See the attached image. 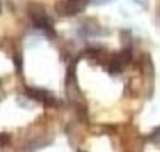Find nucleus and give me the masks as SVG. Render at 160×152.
Listing matches in <instances>:
<instances>
[{
    "label": "nucleus",
    "mask_w": 160,
    "mask_h": 152,
    "mask_svg": "<svg viewBox=\"0 0 160 152\" xmlns=\"http://www.w3.org/2000/svg\"><path fill=\"white\" fill-rule=\"evenodd\" d=\"M26 95L31 99L43 103L47 106H53L57 102L56 98L45 89L28 87L26 88Z\"/></svg>",
    "instance_id": "obj_1"
},
{
    "label": "nucleus",
    "mask_w": 160,
    "mask_h": 152,
    "mask_svg": "<svg viewBox=\"0 0 160 152\" xmlns=\"http://www.w3.org/2000/svg\"><path fill=\"white\" fill-rule=\"evenodd\" d=\"M86 3L87 0H67L58 3L56 10L62 15H74L84 7Z\"/></svg>",
    "instance_id": "obj_2"
},
{
    "label": "nucleus",
    "mask_w": 160,
    "mask_h": 152,
    "mask_svg": "<svg viewBox=\"0 0 160 152\" xmlns=\"http://www.w3.org/2000/svg\"><path fill=\"white\" fill-rule=\"evenodd\" d=\"M32 21L34 26L38 29L42 30L48 35H54L55 30L51 20L43 12L39 10L32 12Z\"/></svg>",
    "instance_id": "obj_3"
},
{
    "label": "nucleus",
    "mask_w": 160,
    "mask_h": 152,
    "mask_svg": "<svg viewBox=\"0 0 160 152\" xmlns=\"http://www.w3.org/2000/svg\"><path fill=\"white\" fill-rule=\"evenodd\" d=\"M131 52L130 50L125 49L120 51L112 61L109 66V72L111 74L120 73L123 70V66L131 61Z\"/></svg>",
    "instance_id": "obj_4"
},
{
    "label": "nucleus",
    "mask_w": 160,
    "mask_h": 152,
    "mask_svg": "<svg viewBox=\"0 0 160 152\" xmlns=\"http://www.w3.org/2000/svg\"><path fill=\"white\" fill-rule=\"evenodd\" d=\"M9 140V136L6 134H0V148H2L7 145Z\"/></svg>",
    "instance_id": "obj_5"
},
{
    "label": "nucleus",
    "mask_w": 160,
    "mask_h": 152,
    "mask_svg": "<svg viewBox=\"0 0 160 152\" xmlns=\"http://www.w3.org/2000/svg\"><path fill=\"white\" fill-rule=\"evenodd\" d=\"M19 59H20V57H19V56H17L16 59H14V62H15V64L17 65V68L18 70H20L21 69V60Z\"/></svg>",
    "instance_id": "obj_6"
}]
</instances>
